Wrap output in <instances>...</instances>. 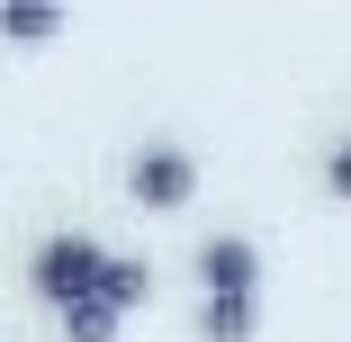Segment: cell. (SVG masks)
Instances as JSON below:
<instances>
[{
  "label": "cell",
  "mask_w": 351,
  "mask_h": 342,
  "mask_svg": "<svg viewBox=\"0 0 351 342\" xmlns=\"http://www.w3.org/2000/svg\"><path fill=\"white\" fill-rule=\"evenodd\" d=\"M126 189H135V208H189V198H198V154L145 145V154L126 162Z\"/></svg>",
  "instance_id": "cell-2"
},
{
  "label": "cell",
  "mask_w": 351,
  "mask_h": 342,
  "mask_svg": "<svg viewBox=\"0 0 351 342\" xmlns=\"http://www.w3.org/2000/svg\"><path fill=\"white\" fill-rule=\"evenodd\" d=\"M252 324H261L252 297H207L198 306V342H252Z\"/></svg>",
  "instance_id": "cell-4"
},
{
  "label": "cell",
  "mask_w": 351,
  "mask_h": 342,
  "mask_svg": "<svg viewBox=\"0 0 351 342\" xmlns=\"http://www.w3.org/2000/svg\"><path fill=\"white\" fill-rule=\"evenodd\" d=\"M198 280H207V297H252L261 252H252L243 234H207V243H198Z\"/></svg>",
  "instance_id": "cell-3"
},
{
  "label": "cell",
  "mask_w": 351,
  "mask_h": 342,
  "mask_svg": "<svg viewBox=\"0 0 351 342\" xmlns=\"http://www.w3.org/2000/svg\"><path fill=\"white\" fill-rule=\"evenodd\" d=\"M108 261H117V252H108L99 234H82V225H73V234H45V243H36L27 280H36V297H45L54 315H73V306H90V297H99Z\"/></svg>",
  "instance_id": "cell-1"
},
{
  "label": "cell",
  "mask_w": 351,
  "mask_h": 342,
  "mask_svg": "<svg viewBox=\"0 0 351 342\" xmlns=\"http://www.w3.org/2000/svg\"><path fill=\"white\" fill-rule=\"evenodd\" d=\"M108 333H117V306H108V297H90V306L63 315V342H108Z\"/></svg>",
  "instance_id": "cell-7"
},
{
  "label": "cell",
  "mask_w": 351,
  "mask_h": 342,
  "mask_svg": "<svg viewBox=\"0 0 351 342\" xmlns=\"http://www.w3.org/2000/svg\"><path fill=\"white\" fill-rule=\"evenodd\" d=\"M99 297H108L117 315H126V306H145V297H154V270H145V261H126V252H117V261H108V280H99Z\"/></svg>",
  "instance_id": "cell-6"
},
{
  "label": "cell",
  "mask_w": 351,
  "mask_h": 342,
  "mask_svg": "<svg viewBox=\"0 0 351 342\" xmlns=\"http://www.w3.org/2000/svg\"><path fill=\"white\" fill-rule=\"evenodd\" d=\"M63 27V10H45V0H10V10H0V36L10 45H45Z\"/></svg>",
  "instance_id": "cell-5"
},
{
  "label": "cell",
  "mask_w": 351,
  "mask_h": 342,
  "mask_svg": "<svg viewBox=\"0 0 351 342\" xmlns=\"http://www.w3.org/2000/svg\"><path fill=\"white\" fill-rule=\"evenodd\" d=\"M324 180H333V198H351V145H333V162H324Z\"/></svg>",
  "instance_id": "cell-8"
}]
</instances>
